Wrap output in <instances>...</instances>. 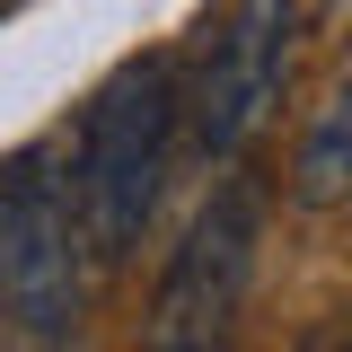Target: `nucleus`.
Masks as SVG:
<instances>
[{"instance_id":"3","label":"nucleus","mask_w":352,"mask_h":352,"mask_svg":"<svg viewBox=\"0 0 352 352\" xmlns=\"http://www.w3.org/2000/svg\"><path fill=\"white\" fill-rule=\"evenodd\" d=\"M0 308L36 344H62L88 317V238L44 150H18L0 168Z\"/></svg>"},{"instance_id":"6","label":"nucleus","mask_w":352,"mask_h":352,"mask_svg":"<svg viewBox=\"0 0 352 352\" xmlns=\"http://www.w3.org/2000/svg\"><path fill=\"white\" fill-rule=\"evenodd\" d=\"M282 352H352V326H317V335H300V344H282Z\"/></svg>"},{"instance_id":"1","label":"nucleus","mask_w":352,"mask_h":352,"mask_svg":"<svg viewBox=\"0 0 352 352\" xmlns=\"http://www.w3.org/2000/svg\"><path fill=\"white\" fill-rule=\"evenodd\" d=\"M176 132H185V88H176L168 53H141L88 97L80 150H71V212H80L88 264H132V247L150 238L159 185H168Z\"/></svg>"},{"instance_id":"2","label":"nucleus","mask_w":352,"mask_h":352,"mask_svg":"<svg viewBox=\"0 0 352 352\" xmlns=\"http://www.w3.org/2000/svg\"><path fill=\"white\" fill-rule=\"evenodd\" d=\"M264 176L229 168L194 203L185 238L168 247V273L150 291V317H141V352H229L238 344V317H247V291H256L264 264Z\"/></svg>"},{"instance_id":"4","label":"nucleus","mask_w":352,"mask_h":352,"mask_svg":"<svg viewBox=\"0 0 352 352\" xmlns=\"http://www.w3.org/2000/svg\"><path fill=\"white\" fill-rule=\"evenodd\" d=\"M291 36H300V0H229V18L203 44V71L185 88V141H194V159H212V168L247 159V141L282 106Z\"/></svg>"},{"instance_id":"5","label":"nucleus","mask_w":352,"mask_h":352,"mask_svg":"<svg viewBox=\"0 0 352 352\" xmlns=\"http://www.w3.org/2000/svg\"><path fill=\"white\" fill-rule=\"evenodd\" d=\"M291 203L326 212V203H352V71L326 88V106L308 115L300 159H291Z\"/></svg>"}]
</instances>
